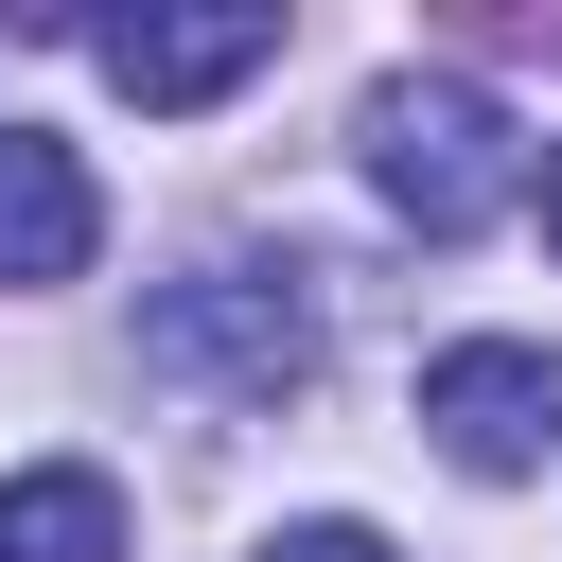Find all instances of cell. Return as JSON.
<instances>
[{
	"label": "cell",
	"mask_w": 562,
	"mask_h": 562,
	"mask_svg": "<svg viewBox=\"0 0 562 562\" xmlns=\"http://www.w3.org/2000/svg\"><path fill=\"white\" fill-rule=\"evenodd\" d=\"M369 193H386L422 246L492 228V193H509V105H492V88H457V70H404V88L369 105Z\"/></svg>",
	"instance_id": "6da1fadb"
},
{
	"label": "cell",
	"mask_w": 562,
	"mask_h": 562,
	"mask_svg": "<svg viewBox=\"0 0 562 562\" xmlns=\"http://www.w3.org/2000/svg\"><path fill=\"white\" fill-rule=\"evenodd\" d=\"M140 351L193 369V386H228V404H281V386L316 369V299L263 281V263H211V281H176V299L140 316Z\"/></svg>",
	"instance_id": "7a4b0ae2"
},
{
	"label": "cell",
	"mask_w": 562,
	"mask_h": 562,
	"mask_svg": "<svg viewBox=\"0 0 562 562\" xmlns=\"http://www.w3.org/2000/svg\"><path fill=\"white\" fill-rule=\"evenodd\" d=\"M422 439H439L457 474H527V457L562 439V351H527V334L439 351V369H422Z\"/></svg>",
	"instance_id": "3957f363"
},
{
	"label": "cell",
	"mask_w": 562,
	"mask_h": 562,
	"mask_svg": "<svg viewBox=\"0 0 562 562\" xmlns=\"http://www.w3.org/2000/svg\"><path fill=\"white\" fill-rule=\"evenodd\" d=\"M263 53H281L263 0H211V18H88V70H105L123 105H228Z\"/></svg>",
	"instance_id": "277c9868"
},
{
	"label": "cell",
	"mask_w": 562,
	"mask_h": 562,
	"mask_svg": "<svg viewBox=\"0 0 562 562\" xmlns=\"http://www.w3.org/2000/svg\"><path fill=\"white\" fill-rule=\"evenodd\" d=\"M88 246H105L88 158L35 140V123H0V281H18V299H35V281H88Z\"/></svg>",
	"instance_id": "5b68a950"
},
{
	"label": "cell",
	"mask_w": 562,
	"mask_h": 562,
	"mask_svg": "<svg viewBox=\"0 0 562 562\" xmlns=\"http://www.w3.org/2000/svg\"><path fill=\"white\" fill-rule=\"evenodd\" d=\"M0 562H123V492H105L88 457L0 474Z\"/></svg>",
	"instance_id": "8992f818"
},
{
	"label": "cell",
	"mask_w": 562,
	"mask_h": 562,
	"mask_svg": "<svg viewBox=\"0 0 562 562\" xmlns=\"http://www.w3.org/2000/svg\"><path fill=\"white\" fill-rule=\"evenodd\" d=\"M263 562H386V544H369V527H351V509H316V527H281V544H263Z\"/></svg>",
	"instance_id": "52a82bcc"
},
{
	"label": "cell",
	"mask_w": 562,
	"mask_h": 562,
	"mask_svg": "<svg viewBox=\"0 0 562 562\" xmlns=\"http://www.w3.org/2000/svg\"><path fill=\"white\" fill-rule=\"evenodd\" d=\"M544 246H562V158H544Z\"/></svg>",
	"instance_id": "ba28073f"
}]
</instances>
